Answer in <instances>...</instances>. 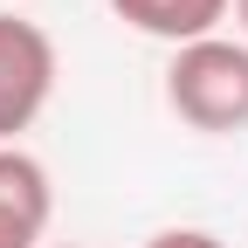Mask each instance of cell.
Masks as SVG:
<instances>
[{"mask_svg": "<svg viewBox=\"0 0 248 248\" xmlns=\"http://www.w3.org/2000/svg\"><path fill=\"white\" fill-rule=\"evenodd\" d=\"M166 110L186 131H207V138L248 131V42L207 35V42L172 48V62H166Z\"/></svg>", "mask_w": 248, "mask_h": 248, "instance_id": "6da1fadb", "label": "cell"}, {"mask_svg": "<svg viewBox=\"0 0 248 248\" xmlns=\"http://www.w3.org/2000/svg\"><path fill=\"white\" fill-rule=\"evenodd\" d=\"M55 97V42L14 7H0V145H21Z\"/></svg>", "mask_w": 248, "mask_h": 248, "instance_id": "7a4b0ae2", "label": "cell"}, {"mask_svg": "<svg viewBox=\"0 0 248 248\" xmlns=\"http://www.w3.org/2000/svg\"><path fill=\"white\" fill-rule=\"evenodd\" d=\"M55 214L48 166L21 145H0V248H42Z\"/></svg>", "mask_w": 248, "mask_h": 248, "instance_id": "3957f363", "label": "cell"}, {"mask_svg": "<svg viewBox=\"0 0 248 248\" xmlns=\"http://www.w3.org/2000/svg\"><path fill=\"white\" fill-rule=\"evenodd\" d=\"M110 14L124 28H138V35L152 42H207V35H221V21L234 14V0H110Z\"/></svg>", "mask_w": 248, "mask_h": 248, "instance_id": "277c9868", "label": "cell"}, {"mask_svg": "<svg viewBox=\"0 0 248 248\" xmlns=\"http://www.w3.org/2000/svg\"><path fill=\"white\" fill-rule=\"evenodd\" d=\"M138 248H228V241L207 234V228H159V234H145Z\"/></svg>", "mask_w": 248, "mask_h": 248, "instance_id": "5b68a950", "label": "cell"}, {"mask_svg": "<svg viewBox=\"0 0 248 248\" xmlns=\"http://www.w3.org/2000/svg\"><path fill=\"white\" fill-rule=\"evenodd\" d=\"M234 21H241V35H248V0H234Z\"/></svg>", "mask_w": 248, "mask_h": 248, "instance_id": "8992f818", "label": "cell"}, {"mask_svg": "<svg viewBox=\"0 0 248 248\" xmlns=\"http://www.w3.org/2000/svg\"><path fill=\"white\" fill-rule=\"evenodd\" d=\"M48 248H83V241H48Z\"/></svg>", "mask_w": 248, "mask_h": 248, "instance_id": "52a82bcc", "label": "cell"}, {"mask_svg": "<svg viewBox=\"0 0 248 248\" xmlns=\"http://www.w3.org/2000/svg\"><path fill=\"white\" fill-rule=\"evenodd\" d=\"M0 7H7V0H0Z\"/></svg>", "mask_w": 248, "mask_h": 248, "instance_id": "ba28073f", "label": "cell"}]
</instances>
